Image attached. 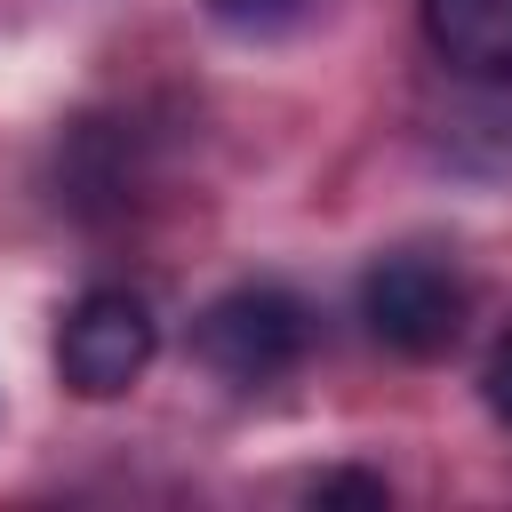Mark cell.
<instances>
[{
    "instance_id": "6",
    "label": "cell",
    "mask_w": 512,
    "mask_h": 512,
    "mask_svg": "<svg viewBox=\"0 0 512 512\" xmlns=\"http://www.w3.org/2000/svg\"><path fill=\"white\" fill-rule=\"evenodd\" d=\"M480 384H488V416H496V424L512 432V336H504V344L488 352V376H480Z\"/></svg>"
},
{
    "instance_id": "5",
    "label": "cell",
    "mask_w": 512,
    "mask_h": 512,
    "mask_svg": "<svg viewBox=\"0 0 512 512\" xmlns=\"http://www.w3.org/2000/svg\"><path fill=\"white\" fill-rule=\"evenodd\" d=\"M312 496H320V504H368V512L392 504V488L368 480V472H328V480H312Z\"/></svg>"
},
{
    "instance_id": "4",
    "label": "cell",
    "mask_w": 512,
    "mask_h": 512,
    "mask_svg": "<svg viewBox=\"0 0 512 512\" xmlns=\"http://www.w3.org/2000/svg\"><path fill=\"white\" fill-rule=\"evenodd\" d=\"M424 40L464 80H512V0H424Z\"/></svg>"
},
{
    "instance_id": "3",
    "label": "cell",
    "mask_w": 512,
    "mask_h": 512,
    "mask_svg": "<svg viewBox=\"0 0 512 512\" xmlns=\"http://www.w3.org/2000/svg\"><path fill=\"white\" fill-rule=\"evenodd\" d=\"M192 352L224 376V384H272L304 360V304L288 288H232L200 312L192 328Z\"/></svg>"
},
{
    "instance_id": "2",
    "label": "cell",
    "mask_w": 512,
    "mask_h": 512,
    "mask_svg": "<svg viewBox=\"0 0 512 512\" xmlns=\"http://www.w3.org/2000/svg\"><path fill=\"white\" fill-rule=\"evenodd\" d=\"M360 320L408 360H440L464 336V280L440 256H384L360 280Z\"/></svg>"
},
{
    "instance_id": "1",
    "label": "cell",
    "mask_w": 512,
    "mask_h": 512,
    "mask_svg": "<svg viewBox=\"0 0 512 512\" xmlns=\"http://www.w3.org/2000/svg\"><path fill=\"white\" fill-rule=\"evenodd\" d=\"M160 352V328H152V304L128 296V288H88L64 328H56V376L80 392V400H120Z\"/></svg>"
}]
</instances>
